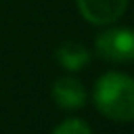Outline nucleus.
I'll return each instance as SVG.
<instances>
[{
  "mask_svg": "<svg viewBox=\"0 0 134 134\" xmlns=\"http://www.w3.org/2000/svg\"><path fill=\"white\" fill-rule=\"evenodd\" d=\"M52 134H92V130H90V126H88L84 119L71 117V119L61 121V124L52 130Z\"/></svg>",
  "mask_w": 134,
  "mask_h": 134,
  "instance_id": "nucleus-6",
  "label": "nucleus"
},
{
  "mask_svg": "<svg viewBox=\"0 0 134 134\" xmlns=\"http://www.w3.org/2000/svg\"><path fill=\"white\" fill-rule=\"evenodd\" d=\"M90 50L80 42H63L57 48V61L67 71H80L90 63Z\"/></svg>",
  "mask_w": 134,
  "mask_h": 134,
  "instance_id": "nucleus-5",
  "label": "nucleus"
},
{
  "mask_svg": "<svg viewBox=\"0 0 134 134\" xmlns=\"http://www.w3.org/2000/svg\"><path fill=\"white\" fill-rule=\"evenodd\" d=\"M94 50L100 59L111 63H130L134 61V29L130 27H111L96 36Z\"/></svg>",
  "mask_w": 134,
  "mask_h": 134,
  "instance_id": "nucleus-2",
  "label": "nucleus"
},
{
  "mask_svg": "<svg viewBox=\"0 0 134 134\" xmlns=\"http://www.w3.org/2000/svg\"><path fill=\"white\" fill-rule=\"evenodd\" d=\"M94 107L113 121H134V77L119 71L100 75L92 90Z\"/></svg>",
  "mask_w": 134,
  "mask_h": 134,
  "instance_id": "nucleus-1",
  "label": "nucleus"
},
{
  "mask_svg": "<svg viewBox=\"0 0 134 134\" xmlns=\"http://www.w3.org/2000/svg\"><path fill=\"white\" fill-rule=\"evenodd\" d=\"M77 8L88 23L109 25L126 13L128 0H77Z\"/></svg>",
  "mask_w": 134,
  "mask_h": 134,
  "instance_id": "nucleus-3",
  "label": "nucleus"
},
{
  "mask_svg": "<svg viewBox=\"0 0 134 134\" xmlns=\"http://www.w3.org/2000/svg\"><path fill=\"white\" fill-rule=\"evenodd\" d=\"M52 98L61 109H80L86 105V90L75 77H59L52 84Z\"/></svg>",
  "mask_w": 134,
  "mask_h": 134,
  "instance_id": "nucleus-4",
  "label": "nucleus"
}]
</instances>
